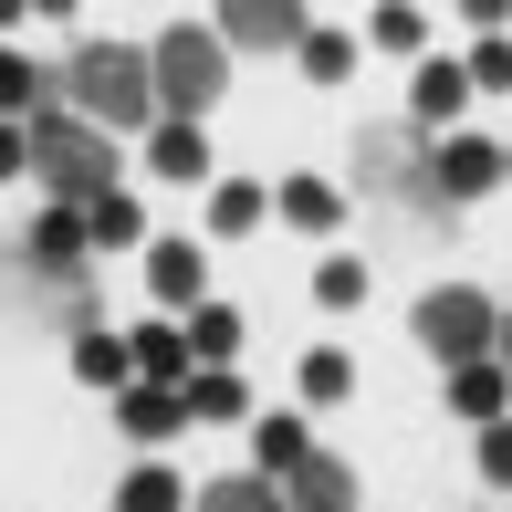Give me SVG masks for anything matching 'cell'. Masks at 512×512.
I'll list each match as a JSON object with an SVG mask.
<instances>
[{
    "label": "cell",
    "mask_w": 512,
    "mask_h": 512,
    "mask_svg": "<svg viewBox=\"0 0 512 512\" xmlns=\"http://www.w3.org/2000/svg\"><path fill=\"white\" fill-rule=\"evenodd\" d=\"M32 178H42L63 209L115 199V147H105V126H84L74 105H42V115H32Z\"/></svg>",
    "instance_id": "obj_1"
},
{
    "label": "cell",
    "mask_w": 512,
    "mask_h": 512,
    "mask_svg": "<svg viewBox=\"0 0 512 512\" xmlns=\"http://www.w3.org/2000/svg\"><path fill=\"white\" fill-rule=\"evenodd\" d=\"M63 95H74L84 126H147L157 74H147V53H126V42H84L74 74H63Z\"/></svg>",
    "instance_id": "obj_2"
},
{
    "label": "cell",
    "mask_w": 512,
    "mask_h": 512,
    "mask_svg": "<svg viewBox=\"0 0 512 512\" xmlns=\"http://www.w3.org/2000/svg\"><path fill=\"white\" fill-rule=\"evenodd\" d=\"M147 74H157V95L178 105V126H199V105H220V32L178 21V32L147 53Z\"/></svg>",
    "instance_id": "obj_3"
},
{
    "label": "cell",
    "mask_w": 512,
    "mask_h": 512,
    "mask_svg": "<svg viewBox=\"0 0 512 512\" xmlns=\"http://www.w3.org/2000/svg\"><path fill=\"white\" fill-rule=\"evenodd\" d=\"M418 345H429V356H450V366H481L502 345V314L481 304L471 283H450V293H429V304H418Z\"/></svg>",
    "instance_id": "obj_4"
},
{
    "label": "cell",
    "mask_w": 512,
    "mask_h": 512,
    "mask_svg": "<svg viewBox=\"0 0 512 512\" xmlns=\"http://www.w3.org/2000/svg\"><path fill=\"white\" fill-rule=\"evenodd\" d=\"M220 32H230V42H251V53H304L314 11H293V0H230Z\"/></svg>",
    "instance_id": "obj_5"
},
{
    "label": "cell",
    "mask_w": 512,
    "mask_h": 512,
    "mask_svg": "<svg viewBox=\"0 0 512 512\" xmlns=\"http://www.w3.org/2000/svg\"><path fill=\"white\" fill-rule=\"evenodd\" d=\"M147 293H157L168 314H199V293H209V262H199L189 241H147Z\"/></svg>",
    "instance_id": "obj_6"
},
{
    "label": "cell",
    "mask_w": 512,
    "mask_h": 512,
    "mask_svg": "<svg viewBox=\"0 0 512 512\" xmlns=\"http://www.w3.org/2000/svg\"><path fill=\"white\" fill-rule=\"evenodd\" d=\"M21 251H32L42 272H63V283H74V272L95 262V230H84V209H42V220H32V241H21Z\"/></svg>",
    "instance_id": "obj_7"
},
{
    "label": "cell",
    "mask_w": 512,
    "mask_h": 512,
    "mask_svg": "<svg viewBox=\"0 0 512 512\" xmlns=\"http://www.w3.org/2000/svg\"><path fill=\"white\" fill-rule=\"evenodd\" d=\"M492 178H502V147H492V136H450L439 168H429V189H439V199H481Z\"/></svg>",
    "instance_id": "obj_8"
},
{
    "label": "cell",
    "mask_w": 512,
    "mask_h": 512,
    "mask_svg": "<svg viewBox=\"0 0 512 512\" xmlns=\"http://www.w3.org/2000/svg\"><path fill=\"white\" fill-rule=\"evenodd\" d=\"M126 356H136V387H189V335H178V324H136L126 335Z\"/></svg>",
    "instance_id": "obj_9"
},
{
    "label": "cell",
    "mask_w": 512,
    "mask_h": 512,
    "mask_svg": "<svg viewBox=\"0 0 512 512\" xmlns=\"http://www.w3.org/2000/svg\"><path fill=\"white\" fill-rule=\"evenodd\" d=\"M283 512H356V481H345V460H304V471L283 481Z\"/></svg>",
    "instance_id": "obj_10"
},
{
    "label": "cell",
    "mask_w": 512,
    "mask_h": 512,
    "mask_svg": "<svg viewBox=\"0 0 512 512\" xmlns=\"http://www.w3.org/2000/svg\"><path fill=\"white\" fill-rule=\"evenodd\" d=\"M460 95H471V63H418V84H408V105H418V126H450Z\"/></svg>",
    "instance_id": "obj_11"
},
{
    "label": "cell",
    "mask_w": 512,
    "mask_h": 512,
    "mask_svg": "<svg viewBox=\"0 0 512 512\" xmlns=\"http://www.w3.org/2000/svg\"><path fill=\"white\" fill-rule=\"evenodd\" d=\"M74 377H84V387H115V398H126V387H136V356H126L115 335H95V324H84V335H74Z\"/></svg>",
    "instance_id": "obj_12"
},
{
    "label": "cell",
    "mask_w": 512,
    "mask_h": 512,
    "mask_svg": "<svg viewBox=\"0 0 512 512\" xmlns=\"http://www.w3.org/2000/svg\"><path fill=\"white\" fill-rule=\"evenodd\" d=\"M450 408L492 429V418H502V356H481V366H450Z\"/></svg>",
    "instance_id": "obj_13"
},
{
    "label": "cell",
    "mask_w": 512,
    "mask_h": 512,
    "mask_svg": "<svg viewBox=\"0 0 512 512\" xmlns=\"http://www.w3.org/2000/svg\"><path fill=\"white\" fill-rule=\"evenodd\" d=\"M115 408H126V439H168L178 418H189V398H178V387H126Z\"/></svg>",
    "instance_id": "obj_14"
},
{
    "label": "cell",
    "mask_w": 512,
    "mask_h": 512,
    "mask_svg": "<svg viewBox=\"0 0 512 512\" xmlns=\"http://www.w3.org/2000/svg\"><path fill=\"white\" fill-rule=\"evenodd\" d=\"M199 512H283V481H262V471H230V481H209Z\"/></svg>",
    "instance_id": "obj_15"
},
{
    "label": "cell",
    "mask_w": 512,
    "mask_h": 512,
    "mask_svg": "<svg viewBox=\"0 0 512 512\" xmlns=\"http://www.w3.org/2000/svg\"><path fill=\"white\" fill-rule=\"evenodd\" d=\"M314 460V439H304V418H262V481H293Z\"/></svg>",
    "instance_id": "obj_16"
},
{
    "label": "cell",
    "mask_w": 512,
    "mask_h": 512,
    "mask_svg": "<svg viewBox=\"0 0 512 512\" xmlns=\"http://www.w3.org/2000/svg\"><path fill=\"white\" fill-rule=\"evenodd\" d=\"M147 157H157V178H209V136L199 126H157Z\"/></svg>",
    "instance_id": "obj_17"
},
{
    "label": "cell",
    "mask_w": 512,
    "mask_h": 512,
    "mask_svg": "<svg viewBox=\"0 0 512 512\" xmlns=\"http://www.w3.org/2000/svg\"><path fill=\"white\" fill-rule=\"evenodd\" d=\"M84 230H95V251H136V241H147V220H136V199H126V189L84 209Z\"/></svg>",
    "instance_id": "obj_18"
},
{
    "label": "cell",
    "mask_w": 512,
    "mask_h": 512,
    "mask_svg": "<svg viewBox=\"0 0 512 512\" xmlns=\"http://www.w3.org/2000/svg\"><path fill=\"white\" fill-rule=\"evenodd\" d=\"M283 220H293V230H335V220H345V199L324 189V178H283Z\"/></svg>",
    "instance_id": "obj_19"
},
{
    "label": "cell",
    "mask_w": 512,
    "mask_h": 512,
    "mask_svg": "<svg viewBox=\"0 0 512 512\" xmlns=\"http://www.w3.org/2000/svg\"><path fill=\"white\" fill-rule=\"evenodd\" d=\"M178 398H189V418H241V377H230V366H199Z\"/></svg>",
    "instance_id": "obj_20"
},
{
    "label": "cell",
    "mask_w": 512,
    "mask_h": 512,
    "mask_svg": "<svg viewBox=\"0 0 512 512\" xmlns=\"http://www.w3.org/2000/svg\"><path fill=\"white\" fill-rule=\"evenodd\" d=\"M189 356H209V366H220V356H241V314L199 304V314H189Z\"/></svg>",
    "instance_id": "obj_21"
},
{
    "label": "cell",
    "mask_w": 512,
    "mask_h": 512,
    "mask_svg": "<svg viewBox=\"0 0 512 512\" xmlns=\"http://www.w3.org/2000/svg\"><path fill=\"white\" fill-rule=\"evenodd\" d=\"M304 74L314 84H345V74H356V42H345V32H304Z\"/></svg>",
    "instance_id": "obj_22"
},
{
    "label": "cell",
    "mask_w": 512,
    "mask_h": 512,
    "mask_svg": "<svg viewBox=\"0 0 512 512\" xmlns=\"http://www.w3.org/2000/svg\"><path fill=\"white\" fill-rule=\"evenodd\" d=\"M189 492H178V471H136L126 492H115V512H178Z\"/></svg>",
    "instance_id": "obj_23"
},
{
    "label": "cell",
    "mask_w": 512,
    "mask_h": 512,
    "mask_svg": "<svg viewBox=\"0 0 512 512\" xmlns=\"http://www.w3.org/2000/svg\"><path fill=\"white\" fill-rule=\"evenodd\" d=\"M314 293H324L335 314H356V304H366V262H345V251H335V262L314 272Z\"/></svg>",
    "instance_id": "obj_24"
},
{
    "label": "cell",
    "mask_w": 512,
    "mask_h": 512,
    "mask_svg": "<svg viewBox=\"0 0 512 512\" xmlns=\"http://www.w3.org/2000/svg\"><path fill=\"white\" fill-rule=\"evenodd\" d=\"M366 32H377V42H387V53H418V42H429V21H418V11H398V0H387V11H377V21H366Z\"/></svg>",
    "instance_id": "obj_25"
},
{
    "label": "cell",
    "mask_w": 512,
    "mask_h": 512,
    "mask_svg": "<svg viewBox=\"0 0 512 512\" xmlns=\"http://www.w3.org/2000/svg\"><path fill=\"white\" fill-rule=\"evenodd\" d=\"M32 95H42V74H32V63H21V53H0V115H21Z\"/></svg>",
    "instance_id": "obj_26"
},
{
    "label": "cell",
    "mask_w": 512,
    "mask_h": 512,
    "mask_svg": "<svg viewBox=\"0 0 512 512\" xmlns=\"http://www.w3.org/2000/svg\"><path fill=\"white\" fill-rule=\"evenodd\" d=\"M209 220H220V230H230V241H241V230H251V220H262V189H220V199H209Z\"/></svg>",
    "instance_id": "obj_27"
},
{
    "label": "cell",
    "mask_w": 512,
    "mask_h": 512,
    "mask_svg": "<svg viewBox=\"0 0 512 512\" xmlns=\"http://www.w3.org/2000/svg\"><path fill=\"white\" fill-rule=\"evenodd\" d=\"M471 84H492V95H502V84H512V42H502V32L481 42V53H471Z\"/></svg>",
    "instance_id": "obj_28"
},
{
    "label": "cell",
    "mask_w": 512,
    "mask_h": 512,
    "mask_svg": "<svg viewBox=\"0 0 512 512\" xmlns=\"http://www.w3.org/2000/svg\"><path fill=\"white\" fill-rule=\"evenodd\" d=\"M304 398H314V408L345 398V356H304Z\"/></svg>",
    "instance_id": "obj_29"
},
{
    "label": "cell",
    "mask_w": 512,
    "mask_h": 512,
    "mask_svg": "<svg viewBox=\"0 0 512 512\" xmlns=\"http://www.w3.org/2000/svg\"><path fill=\"white\" fill-rule=\"evenodd\" d=\"M481 471L512 481V418H492V429H481Z\"/></svg>",
    "instance_id": "obj_30"
},
{
    "label": "cell",
    "mask_w": 512,
    "mask_h": 512,
    "mask_svg": "<svg viewBox=\"0 0 512 512\" xmlns=\"http://www.w3.org/2000/svg\"><path fill=\"white\" fill-rule=\"evenodd\" d=\"M11 168H32V136H21V126H0V178H11Z\"/></svg>",
    "instance_id": "obj_31"
},
{
    "label": "cell",
    "mask_w": 512,
    "mask_h": 512,
    "mask_svg": "<svg viewBox=\"0 0 512 512\" xmlns=\"http://www.w3.org/2000/svg\"><path fill=\"white\" fill-rule=\"evenodd\" d=\"M492 356H502V366H512V314H502V345H492Z\"/></svg>",
    "instance_id": "obj_32"
}]
</instances>
